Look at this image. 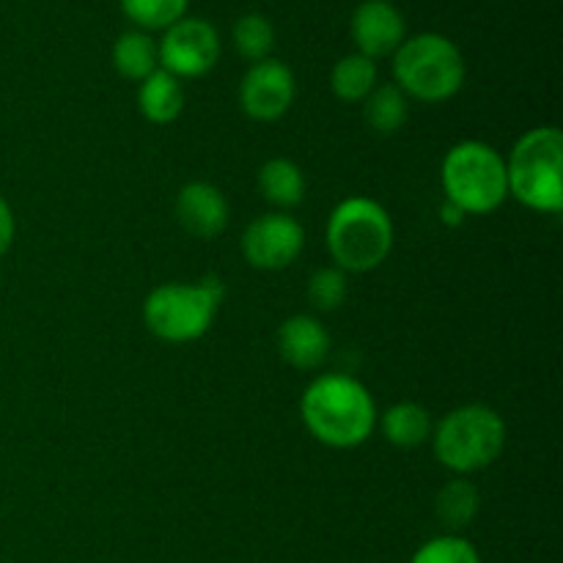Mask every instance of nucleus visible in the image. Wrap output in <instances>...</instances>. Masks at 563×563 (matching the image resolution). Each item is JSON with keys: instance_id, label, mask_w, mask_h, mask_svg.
Instances as JSON below:
<instances>
[{"instance_id": "obj_20", "label": "nucleus", "mask_w": 563, "mask_h": 563, "mask_svg": "<svg viewBox=\"0 0 563 563\" xmlns=\"http://www.w3.org/2000/svg\"><path fill=\"white\" fill-rule=\"evenodd\" d=\"M374 86H377V66L361 53L341 58L330 71V88L341 102H363Z\"/></svg>"}, {"instance_id": "obj_4", "label": "nucleus", "mask_w": 563, "mask_h": 563, "mask_svg": "<svg viewBox=\"0 0 563 563\" xmlns=\"http://www.w3.org/2000/svg\"><path fill=\"white\" fill-rule=\"evenodd\" d=\"M434 456L449 471L467 476L493 465L506 445V423L487 405H465L440 418L432 429Z\"/></svg>"}, {"instance_id": "obj_5", "label": "nucleus", "mask_w": 563, "mask_h": 563, "mask_svg": "<svg viewBox=\"0 0 563 563\" xmlns=\"http://www.w3.org/2000/svg\"><path fill=\"white\" fill-rule=\"evenodd\" d=\"M445 201L465 214H489L509 198L506 159L484 141H462L440 165Z\"/></svg>"}, {"instance_id": "obj_17", "label": "nucleus", "mask_w": 563, "mask_h": 563, "mask_svg": "<svg viewBox=\"0 0 563 563\" xmlns=\"http://www.w3.org/2000/svg\"><path fill=\"white\" fill-rule=\"evenodd\" d=\"M159 55L157 44L143 31H126L113 44V66L126 80L143 82L152 71H157Z\"/></svg>"}, {"instance_id": "obj_26", "label": "nucleus", "mask_w": 563, "mask_h": 563, "mask_svg": "<svg viewBox=\"0 0 563 563\" xmlns=\"http://www.w3.org/2000/svg\"><path fill=\"white\" fill-rule=\"evenodd\" d=\"M440 218H443V223H445V225H454V229H456V225L465 223L467 214L462 212V209L456 207V203L443 201V207H440Z\"/></svg>"}, {"instance_id": "obj_6", "label": "nucleus", "mask_w": 563, "mask_h": 563, "mask_svg": "<svg viewBox=\"0 0 563 563\" xmlns=\"http://www.w3.org/2000/svg\"><path fill=\"white\" fill-rule=\"evenodd\" d=\"M225 289L214 275L198 284H163L148 291L143 322L168 344H190L212 328Z\"/></svg>"}, {"instance_id": "obj_1", "label": "nucleus", "mask_w": 563, "mask_h": 563, "mask_svg": "<svg viewBox=\"0 0 563 563\" xmlns=\"http://www.w3.org/2000/svg\"><path fill=\"white\" fill-rule=\"evenodd\" d=\"M300 416L308 432L330 449H357L377 427V405L361 379L322 374L306 388Z\"/></svg>"}, {"instance_id": "obj_11", "label": "nucleus", "mask_w": 563, "mask_h": 563, "mask_svg": "<svg viewBox=\"0 0 563 563\" xmlns=\"http://www.w3.org/2000/svg\"><path fill=\"white\" fill-rule=\"evenodd\" d=\"M405 16L388 0H366L352 14V38L368 60L394 55L405 42Z\"/></svg>"}, {"instance_id": "obj_19", "label": "nucleus", "mask_w": 563, "mask_h": 563, "mask_svg": "<svg viewBox=\"0 0 563 563\" xmlns=\"http://www.w3.org/2000/svg\"><path fill=\"white\" fill-rule=\"evenodd\" d=\"M478 504H482V495H478L476 484L467 478H454L434 498V515L454 533L471 526L473 517L478 515Z\"/></svg>"}, {"instance_id": "obj_9", "label": "nucleus", "mask_w": 563, "mask_h": 563, "mask_svg": "<svg viewBox=\"0 0 563 563\" xmlns=\"http://www.w3.org/2000/svg\"><path fill=\"white\" fill-rule=\"evenodd\" d=\"M306 247V231L291 214L267 212L242 234V256L256 269H286Z\"/></svg>"}, {"instance_id": "obj_10", "label": "nucleus", "mask_w": 563, "mask_h": 563, "mask_svg": "<svg viewBox=\"0 0 563 563\" xmlns=\"http://www.w3.org/2000/svg\"><path fill=\"white\" fill-rule=\"evenodd\" d=\"M295 102V75L280 60L253 64L240 82V104L253 121H278Z\"/></svg>"}, {"instance_id": "obj_8", "label": "nucleus", "mask_w": 563, "mask_h": 563, "mask_svg": "<svg viewBox=\"0 0 563 563\" xmlns=\"http://www.w3.org/2000/svg\"><path fill=\"white\" fill-rule=\"evenodd\" d=\"M159 64L168 75L174 77H203L209 69H214L220 58V36L207 20H187L165 31L163 42L157 47Z\"/></svg>"}, {"instance_id": "obj_25", "label": "nucleus", "mask_w": 563, "mask_h": 563, "mask_svg": "<svg viewBox=\"0 0 563 563\" xmlns=\"http://www.w3.org/2000/svg\"><path fill=\"white\" fill-rule=\"evenodd\" d=\"M14 231H16L14 212H11L9 201L0 196V258L5 256V251H9L11 242H14Z\"/></svg>"}, {"instance_id": "obj_16", "label": "nucleus", "mask_w": 563, "mask_h": 563, "mask_svg": "<svg viewBox=\"0 0 563 563\" xmlns=\"http://www.w3.org/2000/svg\"><path fill=\"white\" fill-rule=\"evenodd\" d=\"M258 190L264 201L278 209H295L306 198V176L300 165L286 157H273L258 170Z\"/></svg>"}, {"instance_id": "obj_13", "label": "nucleus", "mask_w": 563, "mask_h": 563, "mask_svg": "<svg viewBox=\"0 0 563 563\" xmlns=\"http://www.w3.org/2000/svg\"><path fill=\"white\" fill-rule=\"evenodd\" d=\"M330 333L317 317L297 313L278 328V352L297 372H313L330 355Z\"/></svg>"}, {"instance_id": "obj_18", "label": "nucleus", "mask_w": 563, "mask_h": 563, "mask_svg": "<svg viewBox=\"0 0 563 563\" xmlns=\"http://www.w3.org/2000/svg\"><path fill=\"white\" fill-rule=\"evenodd\" d=\"M410 102L399 86H374V91L363 99V119L377 135H396L405 126Z\"/></svg>"}, {"instance_id": "obj_14", "label": "nucleus", "mask_w": 563, "mask_h": 563, "mask_svg": "<svg viewBox=\"0 0 563 563\" xmlns=\"http://www.w3.org/2000/svg\"><path fill=\"white\" fill-rule=\"evenodd\" d=\"M137 110L152 124H170L185 110V88L179 77L168 75L165 69L152 71L137 88Z\"/></svg>"}, {"instance_id": "obj_12", "label": "nucleus", "mask_w": 563, "mask_h": 563, "mask_svg": "<svg viewBox=\"0 0 563 563\" xmlns=\"http://www.w3.org/2000/svg\"><path fill=\"white\" fill-rule=\"evenodd\" d=\"M176 220L196 240H218L229 225V201L209 181H190L176 196Z\"/></svg>"}, {"instance_id": "obj_21", "label": "nucleus", "mask_w": 563, "mask_h": 563, "mask_svg": "<svg viewBox=\"0 0 563 563\" xmlns=\"http://www.w3.org/2000/svg\"><path fill=\"white\" fill-rule=\"evenodd\" d=\"M234 44L240 49L242 58L253 60H267L275 47V27L273 22L264 14H245L236 20L234 25Z\"/></svg>"}, {"instance_id": "obj_15", "label": "nucleus", "mask_w": 563, "mask_h": 563, "mask_svg": "<svg viewBox=\"0 0 563 563\" xmlns=\"http://www.w3.org/2000/svg\"><path fill=\"white\" fill-rule=\"evenodd\" d=\"M379 429H383L385 440L396 449H418L432 438V416L418 401H399V405L388 407L383 418H379Z\"/></svg>"}, {"instance_id": "obj_3", "label": "nucleus", "mask_w": 563, "mask_h": 563, "mask_svg": "<svg viewBox=\"0 0 563 563\" xmlns=\"http://www.w3.org/2000/svg\"><path fill=\"white\" fill-rule=\"evenodd\" d=\"M509 196L533 212L563 209V135L555 126L528 130L506 159Z\"/></svg>"}, {"instance_id": "obj_22", "label": "nucleus", "mask_w": 563, "mask_h": 563, "mask_svg": "<svg viewBox=\"0 0 563 563\" xmlns=\"http://www.w3.org/2000/svg\"><path fill=\"white\" fill-rule=\"evenodd\" d=\"M190 0H121V9L135 25L148 27H170L185 16Z\"/></svg>"}, {"instance_id": "obj_7", "label": "nucleus", "mask_w": 563, "mask_h": 563, "mask_svg": "<svg viewBox=\"0 0 563 563\" xmlns=\"http://www.w3.org/2000/svg\"><path fill=\"white\" fill-rule=\"evenodd\" d=\"M396 86L418 102H445L465 82V58L451 38L418 33L394 53Z\"/></svg>"}, {"instance_id": "obj_2", "label": "nucleus", "mask_w": 563, "mask_h": 563, "mask_svg": "<svg viewBox=\"0 0 563 563\" xmlns=\"http://www.w3.org/2000/svg\"><path fill=\"white\" fill-rule=\"evenodd\" d=\"M328 251L341 273L377 269L394 251V220L374 198H344L328 218Z\"/></svg>"}, {"instance_id": "obj_24", "label": "nucleus", "mask_w": 563, "mask_h": 563, "mask_svg": "<svg viewBox=\"0 0 563 563\" xmlns=\"http://www.w3.org/2000/svg\"><path fill=\"white\" fill-rule=\"evenodd\" d=\"M346 297V273L339 267H324L317 269L308 280V300L317 311L330 313L344 302Z\"/></svg>"}, {"instance_id": "obj_23", "label": "nucleus", "mask_w": 563, "mask_h": 563, "mask_svg": "<svg viewBox=\"0 0 563 563\" xmlns=\"http://www.w3.org/2000/svg\"><path fill=\"white\" fill-rule=\"evenodd\" d=\"M410 563H482V555L467 539L445 533V537H434L421 544Z\"/></svg>"}]
</instances>
